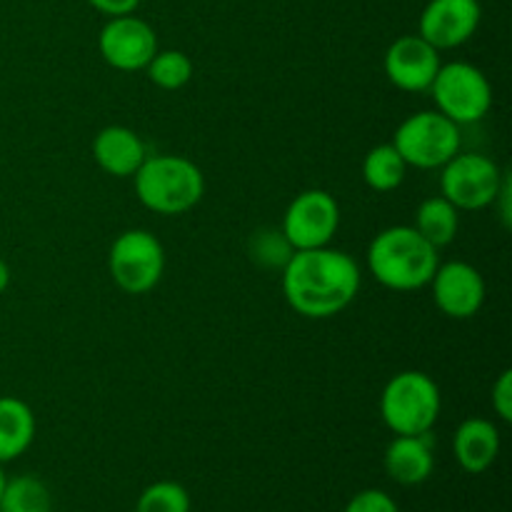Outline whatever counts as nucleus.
<instances>
[{
  "label": "nucleus",
  "mask_w": 512,
  "mask_h": 512,
  "mask_svg": "<svg viewBox=\"0 0 512 512\" xmlns=\"http://www.w3.org/2000/svg\"><path fill=\"white\" fill-rule=\"evenodd\" d=\"M280 275L288 305L310 320H325L343 313L358 298L363 283L358 263L348 253L330 245L295 250Z\"/></svg>",
  "instance_id": "f257e3e1"
},
{
  "label": "nucleus",
  "mask_w": 512,
  "mask_h": 512,
  "mask_svg": "<svg viewBox=\"0 0 512 512\" xmlns=\"http://www.w3.org/2000/svg\"><path fill=\"white\" fill-rule=\"evenodd\" d=\"M438 265V248H433L413 225L380 230L368 248V268L373 278L398 293L425 288Z\"/></svg>",
  "instance_id": "f03ea898"
},
{
  "label": "nucleus",
  "mask_w": 512,
  "mask_h": 512,
  "mask_svg": "<svg viewBox=\"0 0 512 512\" xmlns=\"http://www.w3.org/2000/svg\"><path fill=\"white\" fill-rule=\"evenodd\" d=\"M135 195L158 215H183L203 200L205 175L183 155H148L133 175Z\"/></svg>",
  "instance_id": "7ed1b4c3"
},
{
  "label": "nucleus",
  "mask_w": 512,
  "mask_h": 512,
  "mask_svg": "<svg viewBox=\"0 0 512 512\" xmlns=\"http://www.w3.org/2000/svg\"><path fill=\"white\" fill-rule=\"evenodd\" d=\"M443 410L438 383L423 370H403L380 393V418L395 435H423L435 428Z\"/></svg>",
  "instance_id": "20e7f679"
},
{
  "label": "nucleus",
  "mask_w": 512,
  "mask_h": 512,
  "mask_svg": "<svg viewBox=\"0 0 512 512\" xmlns=\"http://www.w3.org/2000/svg\"><path fill=\"white\" fill-rule=\"evenodd\" d=\"M390 143L403 155L408 168H443L460 153V125L438 110H418L395 128Z\"/></svg>",
  "instance_id": "39448f33"
},
{
  "label": "nucleus",
  "mask_w": 512,
  "mask_h": 512,
  "mask_svg": "<svg viewBox=\"0 0 512 512\" xmlns=\"http://www.w3.org/2000/svg\"><path fill=\"white\" fill-rule=\"evenodd\" d=\"M430 95L435 100V110L458 125L478 123L493 108V85L488 75L465 60L440 65L430 85Z\"/></svg>",
  "instance_id": "423d86ee"
},
{
  "label": "nucleus",
  "mask_w": 512,
  "mask_h": 512,
  "mask_svg": "<svg viewBox=\"0 0 512 512\" xmlns=\"http://www.w3.org/2000/svg\"><path fill=\"white\" fill-rule=\"evenodd\" d=\"M113 283L128 295H143L160 283L165 273V248L150 230L133 228L113 240L108 253Z\"/></svg>",
  "instance_id": "0eeeda50"
},
{
  "label": "nucleus",
  "mask_w": 512,
  "mask_h": 512,
  "mask_svg": "<svg viewBox=\"0 0 512 512\" xmlns=\"http://www.w3.org/2000/svg\"><path fill=\"white\" fill-rule=\"evenodd\" d=\"M508 175L483 153H458L443 165L440 195L458 210H483L498 203Z\"/></svg>",
  "instance_id": "6e6552de"
},
{
  "label": "nucleus",
  "mask_w": 512,
  "mask_h": 512,
  "mask_svg": "<svg viewBox=\"0 0 512 512\" xmlns=\"http://www.w3.org/2000/svg\"><path fill=\"white\" fill-rule=\"evenodd\" d=\"M340 228V205L328 190L310 188L295 195L283 215V235L293 250L325 248Z\"/></svg>",
  "instance_id": "1a4fd4ad"
},
{
  "label": "nucleus",
  "mask_w": 512,
  "mask_h": 512,
  "mask_svg": "<svg viewBox=\"0 0 512 512\" xmlns=\"http://www.w3.org/2000/svg\"><path fill=\"white\" fill-rule=\"evenodd\" d=\"M98 50L105 63L123 73L145 70L158 53V35L148 20L135 13L108 18L98 35Z\"/></svg>",
  "instance_id": "9d476101"
},
{
  "label": "nucleus",
  "mask_w": 512,
  "mask_h": 512,
  "mask_svg": "<svg viewBox=\"0 0 512 512\" xmlns=\"http://www.w3.org/2000/svg\"><path fill=\"white\" fill-rule=\"evenodd\" d=\"M428 285L433 288V300L440 313L453 320L473 318L485 303L483 275L465 260L440 263Z\"/></svg>",
  "instance_id": "9b49d317"
},
{
  "label": "nucleus",
  "mask_w": 512,
  "mask_h": 512,
  "mask_svg": "<svg viewBox=\"0 0 512 512\" xmlns=\"http://www.w3.org/2000/svg\"><path fill=\"white\" fill-rule=\"evenodd\" d=\"M440 50L420 35H400L385 50L383 68L390 83L403 93H425L440 70Z\"/></svg>",
  "instance_id": "f8f14e48"
},
{
  "label": "nucleus",
  "mask_w": 512,
  "mask_h": 512,
  "mask_svg": "<svg viewBox=\"0 0 512 512\" xmlns=\"http://www.w3.org/2000/svg\"><path fill=\"white\" fill-rule=\"evenodd\" d=\"M480 18L478 0H430L420 13L418 35L435 50H453L473 38Z\"/></svg>",
  "instance_id": "ddd939ff"
},
{
  "label": "nucleus",
  "mask_w": 512,
  "mask_h": 512,
  "mask_svg": "<svg viewBox=\"0 0 512 512\" xmlns=\"http://www.w3.org/2000/svg\"><path fill=\"white\" fill-rule=\"evenodd\" d=\"M385 473L398 485L413 488L423 485L435 470V445L430 433L423 435H395L385 450Z\"/></svg>",
  "instance_id": "4468645a"
},
{
  "label": "nucleus",
  "mask_w": 512,
  "mask_h": 512,
  "mask_svg": "<svg viewBox=\"0 0 512 512\" xmlns=\"http://www.w3.org/2000/svg\"><path fill=\"white\" fill-rule=\"evenodd\" d=\"M93 158L113 178H133L148 158L145 143L135 130L125 125H108L93 138Z\"/></svg>",
  "instance_id": "2eb2a0df"
},
{
  "label": "nucleus",
  "mask_w": 512,
  "mask_h": 512,
  "mask_svg": "<svg viewBox=\"0 0 512 512\" xmlns=\"http://www.w3.org/2000/svg\"><path fill=\"white\" fill-rule=\"evenodd\" d=\"M453 453L460 468L470 475H480L493 468L500 455V430L488 418H468L453 435Z\"/></svg>",
  "instance_id": "dca6fc26"
},
{
  "label": "nucleus",
  "mask_w": 512,
  "mask_h": 512,
  "mask_svg": "<svg viewBox=\"0 0 512 512\" xmlns=\"http://www.w3.org/2000/svg\"><path fill=\"white\" fill-rule=\"evenodd\" d=\"M35 440V413L25 400L0 395V463L18 460Z\"/></svg>",
  "instance_id": "f3484780"
},
{
  "label": "nucleus",
  "mask_w": 512,
  "mask_h": 512,
  "mask_svg": "<svg viewBox=\"0 0 512 512\" xmlns=\"http://www.w3.org/2000/svg\"><path fill=\"white\" fill-rule=\"evenodd\" d=\"M460 210L455 208L450 200L443 195H430L415 210V225L413 228L428 240L433 248H445L455 240L460 228Z\"/></svg>",
  "instance_id": "a211bd4d"
},
{
  "label": "nucleus",
  "mask_w": 512,
  "mask_h": 512,
  "mask_svg": "<svg viewBox=\"0 0 512 512\" xmlns=\"http://www.w3.org/2000/svg\"><path fill=\"white\" fill-rule=\"evenodd\" d=\"M408 163L395 150L393 143H380L370 148L363 158V180L375 193H390L403 185Z\"/></svg>",
  "instance_id": "6ab92c4d"
},
{
  "label": "nucleus",
  "mask_w": 512,
  "mask_h": 512,
  "mask_svg": "<svg viewBox=\"0 0 512 512\" xmlns=\"http://www.w3.org/2000/svg\"><path fill=\"white\" fill-rule=\"evenodd\" d=\"M53 495L48 485L35 475H15L5 480L0 495V512H50Z\"/></svg>",
  "instance_id": "aec40b11"
},
{
  "label": "nucleus",
  "mask_w": 512,
  "mask_h": 512,
  "mask_svg": "<svg viewBox=\"0 0 512 512\" xmlns=\"http://www.w3.org/2000/svg\"><path fill=\"white\" fill-rule=\"evenodd\" d=\"M145 73L160 90H180L193 78V60L183 50H158L145 65Z\"/></svg>",
  "instance_id": "412c9836"
},
{
  "label": "nucleus",
  "mask_w": 512,
  "mask_h": 512,
  "mask_svg": "<svg viewBox=\"0 0 512 512\" xmlns=\"http://www.w3.org/2000/svg\"><path fill=\"white\" fill-rule=\"evenodd\" d=\"M248 253L250 260L255 265H260V268L283 270L288 265V260L293 258L295 250L280 228H258L255 233H250Z\"/></svg>",
  "instance_id": "4be33fe9"
},
{
  "label": "nucleus",
  "mask_w": 512,
  "mask_h": 512,
  "mask_svg": "<svg viewBox=\"0 0 512 512\" xmlns=\"http://www.w3.org/2000/svg\"><path fill=\"white\" fill-rule=\"evenodd\" d=\"M193 500L180 483L173 480H158L140 493L135 512H190Z\"/></svg>",
  "instance_id": "5701e85b"
},
{
  "label": "nucleus",
  "mask_w": 512,
  "mask_h": 512,
  "mask_svg": "<svg viewBox=\"0 0 512 512\" xmlns=\"http://www.w3.org/2000/svg\"><path fill=\"white\" fill-rule=\"evenodd\" d=\"M343 512H400V508L385 490L370 488L353 495Z\"/></svg>",
  "instance_id": "b1692460"
},
{
  "label": "nucleus",
  "mask_w": 512,
  "mask_h": 512,
  "mask_svg": "<svg viewBox=\"0 0 512 512\" xmlns=\"http://www.w3.org/2000/svg\"><path fill=\"white\" fill-rule=\"evenodd\" d=\"M490 400H493V410L503 423H510L512 420V370H503L498 375V380L493 383V393H490Z\"/></svg>",
  "instance_id": "393cba45"
},
{
  "label": "nucleus",
  "mask_w": 512,
  "mask_h": 512,
  "mask_svg": "<svg viewBox=\"0 0 512 512\" xmlns=\"http://www.w3.org/2000/svg\"><path fill=\"white\" fill-rule=\"evenodd\" d=\"M98 13L115 18V15H130L138 10L140 0H88Z\"/></svg>",
  "instance_id": "a878e982"
},
{
  "label": "nucleus",
  "mask_w": 512,
  "mask_h": 512,
  "mask_svg": "<svg viewBox=\"0 0 512 512\" xmlns=\"http://www.w3.org/2000/svg\"><path fill=\"white\" fill-rule=\"evenodd\" d=\"M8 285H10V268H8V263L0 258V295L8 290Z\"/></svg>",
  "instance_id": "bb28decb"
},
{
  "label": "nucleus",
  "mask_w": 512,
  "mask_h": 512,
  "mask_svg": "<svg viewBox=\"0 0 512 512\" xmlns=\"http://www.w3.org/2000/svg\"><path fill=\"white\" fill-rule=\"evenodd\" d=\"M5 480H8V475H5V470H3V463H0V495H3Z\"/></svg>",
  "instance_id": "cd10ccee"
}]
</instances>
